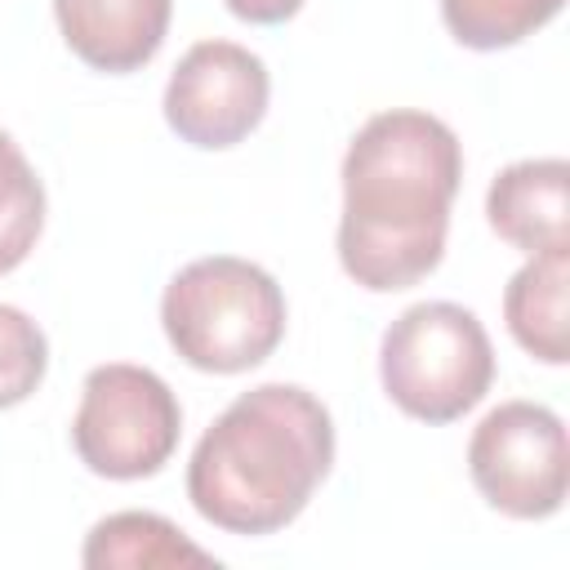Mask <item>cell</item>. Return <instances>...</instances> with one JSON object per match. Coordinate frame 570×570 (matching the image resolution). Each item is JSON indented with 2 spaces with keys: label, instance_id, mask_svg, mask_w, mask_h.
Wrapping results in <instances>:
<instances>
[{
  "label": "cell",
  "instance_id": "obj_10",
  "mask_svg": "<svg viewBox=\"0 0 570 570\" xmlns=\"http://www.w3.org/2000/svg\"><path fill=\"white\" fill-rule=\"evenodd\" d=\"M566 285L570 249H543L530 254V263L517 267L503 289L508 334L543 365H566Z\"/></svg>",
  "mask_w": 570,
  "mask_h": 570
},
{
  "label": "cell",
  "instance_id": "obj_2",
  "mask_svg": "<svg viewBox=\"0 0 570 570\" xmlns=\"http://www.w3.org/2000/svg\"><path fill=\"white\" fill-rule=\"evenodd\" d=\"M330 463V410L298 383H258L196 441L187 499L227 534H276L307 508Z\"/></svg>",
  "mask_w": 570,
  "mask_h": 570
},
{
  "label": "cell",
  "instance_id": "obj_9",
  "mask_svg": "<svg viewBox=\"0 0 570 570\" xmlns=\"http://www.w3.org/2000/svg\"><path fill=\"white\" fill-rule=\"evenodd\" d=\"M485 218L525 254L570 249V165L561 156L508 165L485 191Z\"/></svg>",
  "mask_w": 570,
  "mask_h": 570
},
{
  "label": "cell",
  "instance_id": "obj_1",
  "mask_svg": "<svg viewBox=\"0 0 570 570\" xmlns=\"http://www.w3.org/2000/svg\"><path fill=\"white\" fill-rule=\"evenodd\" d=\"M459 183L463 147L445 120L414 107L370 116L343 156V272L374 294L432 276L445 254Z\"/></svg>",
  "mask_w": 570,
  "mask_h": 570
},
{
  "label": "cell",
  "instance_id": "obj_15",
  "mask_svg": "<svg viewBox=\"0 0 570 570\" xmlns=\"http://www.w3.org/2000/svg\"><path fill=\"white\" fill-rule=\"evenodd\" d=\"M240 22H258V27H276L285 18H294L303 9V0H223Z\"/></svg>",
  "mask_w": 570,
  "mask_h": 570
},
{
  "label": "cell",
  "instance_id": "obj_7",
  "mask_svg": "<svg viewBox=\"0 0 570 570\" xmlns=\"http://www.w3.org/2000/svg\"><path fill=\"white\" fill-rule=\"evenodd\" d=\"M267 94L272 76L258 53L236 40H200L178 58L165 85V120L183 142L223 151L258 129Z\"/></svg>",
  "mask_w": 570,
  "mask_h": 570
},
{
  "label": "cell",
  "instance_id": "obj_12",
  "mask_svg": "<svg viewBox=\"0 0 570 570\" xmlns=\"http://www.w3.org/2000/svg\"><path fill=\"white\" fill-rule=\"evenodd\" d=\"M566 0H441L450 36L468 49H508L561 13Z\"/></svg>",
  "mask_w": 570,
  "mask_h": 570
},
{
  "label": "cell",
  "instance_id": "obj_3",
  "mask_svg": "<svg viewBox=\"0 0 570 570\" xmlns=\"http://www.w3.org/2000/svg\"><path fill=\"white\" fill-rule=\"evenodd\" d=\"M160 325L191 370L240 374L263 365L285 338V294L258 263L209 254L165 285Z\"/></svg>",
  "mask_w": 570,
  "mask_h": 570
},
{
  "label": "cell",
  "instance_id": "obj_11",
  "mask_svg": "<svg viewBox=\"0 0 570 570\" xmlns=\"http://www.w3.org/2000/svg\"><path fill=\"white\" fill-rule=\"evenodd\" d=\"M89 570H147V566H218L214 552L196 548L174 521L156 512H111L80 548Z\"/></svg>",
  "mask_w": 570,
  "mask_h": 570
},
{
  "label": "cell",
  "instance_id": "obj_8",
  "mask_svg": "<svg viewBox=\"0 0 570 570\" xmlns=\"http://www.w3.org/2000/svg\"><path fill=\"white\" fill-rule=\"evenodd\" d=\"M169 13L174 0H53L67 49L107 76L147 67L165 45Z\"/></svg>",
  "mask_w": 570,
  "mask_h": 570
},
{
  "label": "cell",
  "instance_id": "obj_6",
  "mask_svg": "<svg viewBox=\"0 0 570 570\" xmlns=\"http://www.w3.org/2000/svg\"><path fill=\"white\" fill-rule=\"evenodd\" d=\"M468 476L476 494L517 521H543L561 512L570 485L566 423L539 401L494 405L468 441Z\"/></svg>",
  "mask_w": 570,
  "mask_h": 570
},
{
  "label": "cell",
  "instance_id": "obj_5",
  "mask_svg": "<svg viewBox=\"0 0 570 570\" xmlns=\"http://www.w3.org/2000/svg\"><path fill=\"white\" fill-rule=\"evenodd\" d=\"M183 410L169 383L129 361L94 365L80 387V410L71 419V445L94 476L142 481L156 476L178 450Z\"/></svg>",
  "mask_w": 570,
  "mask_h": 570
},
{
  "label": "cell",
  "instance_id": "obj_13",
  "mask_svg": "<svg viewBox=\"0 0 570 570\" xmlns=\"http://www.w3.org/2000/svg\"><path fill=\"white\" fill-rule=\"evenodd\" d=\"M45 183L36 178L22 147L0 129V276L13 272L40 240Z\"/></svg>",
  "mask_w": 570,
  "mask_h": 570
},
{
  "label": "cell",
  "instance_id": "obj_14",
  "mask_svg": "<svg viewBox=\"0 0 570 570\" xmlns=\"http://www.w3.org/2000/svg\"><path fill=\"white\" fill-rule=\"evenodd\" d=\"M49 370V343L45 330L22 312L0 303V410L22 405Z\"/></svg>",
  "mask_w": 570,
  "mask_h": 570
},
{
  "label": "cell",
  "instance_id": "obj_4",
  "mask_svg": "<svg viewBox=\"0 0 570 570\" xmlns=\"http://www.w3.org/2000/svg\"><path fill=\"white\" fill-rule=\"evenodd\" d=\"M387 401L419 423H454L494 383V347L476 312L432 298L405 307L379 343Z\"/></svg>",
  "mask_w": 570,
  "mask_h": 570
}]
</instances>
